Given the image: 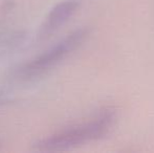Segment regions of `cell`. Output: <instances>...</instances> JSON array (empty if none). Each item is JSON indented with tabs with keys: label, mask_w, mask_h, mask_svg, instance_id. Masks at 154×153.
Returning a JSON list of instances; mask_svg holds the SVG:
<instances>
[{
	"label": "cell",
	"mask_w": 154,
	"mask_h": 153,
	"mask_svg": "<svg viewBox=\"0 0 154 153\" xmlns=\"http://www.w3.org/2000/svg\"><path fill=\"white\" fill-rule=\"evenodd\" d=\"M116 115L114 109H105L89 122L77 125L62 131L55 136H51V139H46L42 146L46 150H59L101 139L109 132L110 128L116 122Z\"/></svg>",
	"instance_id": "6da1fadb"
},
{
	"label": "cell",
	"mask_w": 154,
	"mask_h": 153,
	"mask_svg": "<svg viewBox=\"0 0 154 153\" xmlns=\"http://www.w3.org/2000/svg\"><path fill=\"white\" fill-rule=\"evenodd\" d=\"M85 36V29H79V31L72 33L70 36H68L66 39H64L62 42H60L58 45H56L54 48H51L46 54L39 57V59H37L35 62H32L31 65L29 66L27 70L32 74V72H38L43 69L49 68L54 64H56L61 59H63L67 54H69L71 50H73L77 46H79V44L83 41Z\"/></svg>",
	"instance_id": "7a4b0ae2"
},
{
	"label": "cell",
	"mask_w": 154,
	"mask_h": 153,
	"mask_svg": "<svg viewBox=\"0 0 154 153\" xmlns=\"http://www.w3.org/2000/svg\"><path fill=\"white\" fill-rule=\"evenodd\" d=\"M80 6V0H65L56 5L42 25L41 35L46 36L64 24Z\"/></svg>",
	"instance_id": "3957f363"
}]
</instances>
